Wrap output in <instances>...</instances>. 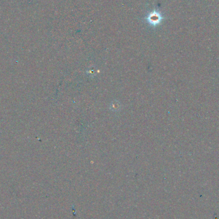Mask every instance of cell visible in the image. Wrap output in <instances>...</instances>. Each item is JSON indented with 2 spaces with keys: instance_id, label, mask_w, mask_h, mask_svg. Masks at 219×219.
<instances>
[{
  "instance_id": "6da1fadb",
  "label": "cell",
  "mask_w": 219,
  "mask_h": 219,
  "mask_svg": "<svg viewBox=\"0 0 219 219\" xmlns=\"http://www.w3.org/2000/svg\"><path fill=\"white\" fill-rule=\"evenodd\" d=\"M163 19V17L162 16V14L159 11L155 10L149 13L145 18L147 23L153 26V27H156V26L160 24Z\"/></svg>"
}]
</instances>
